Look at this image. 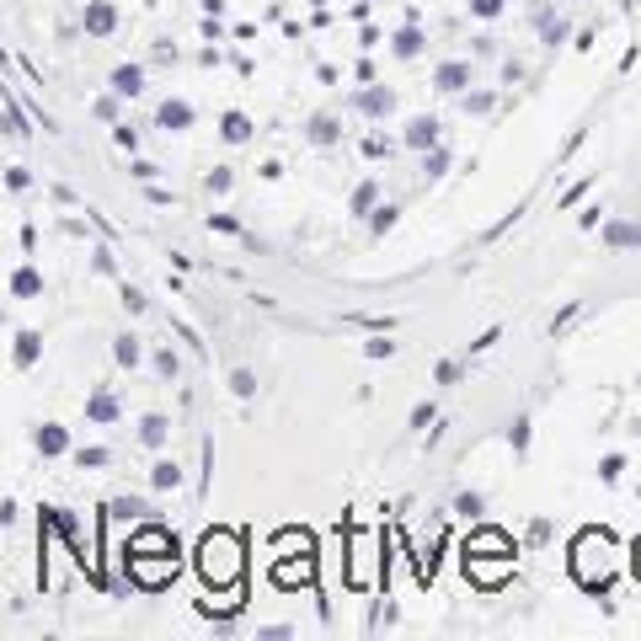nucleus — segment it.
I'll use <instances>...</instances> for the list:
<instances>
[{
	"label": "nucleus",
	"mask_w": 641,
	"mask_h": 641,
	"mask_svg": "<svg viewBox=\"0 0 641 641\" xmlns=\"http://www.w3.org/2000/svg\"><path fill=\"white\" fill-rule=\"evenodd\" d=\"M230 182H236V177H230V171H225V166H220V171H209V193H225V187H230Z\"/></svg>",
	"instance_id": "31"
},
{
	"label": "nucleus",
	"mask_w": 641,
	"mask_h": 641,
	"mask_svg": "<svg viewBox=\"0 0 641 641\" xmlns=\"http://www.w3.org/2000/svg\"><path fill=\"white\" fill-rule=\"evenodd\" d=\"M75 460H81L86 471H102V465H107V449H102V444H91V449H81Z\"/></svg>",
	"instance_id": "28"
},
{
	"label": "nucleus",
	"mask_w": 641,
	"mask_h": 641,
	"mask_svg": "<svg viewBox=\"0 0 641 641\" xmlns=\"http://www.w3.org/2000/svg\"><path fill=\"white\" fill-rule=\"evenodd\" d=\"M385 577V545L374 529H353L348 535V588H369Z\"/></svg>",
	"instance_id": "3"
},
{
	"label": "nucleus",
	"mask_w": 641,
	"mask_h": 641,
	"mask_svg": "<svg viewBox=\"0 0 641 641\" xmlns=\"http://www.w3.org/2000/svg\"><path fill=\"white\" fill-rule=\"evenodd\" d=\"M358 107H364L369 118H385L390 107H396V97H390L385 86H369V91H358Z\"/></svg>",
	"instance_id": "14"
},
{
	"label": "nucleus",
	"mask_w": 641,
	"mask_h": 641,
	"mask_svg": "<svg viewBox=\"0 0 641 641\" xmlns=\"http://www.w3.org/2000/svg\"><path fill=\"white\" fill-rule=\"evenodd\" d=\"M422 49V33H417V27H401V33H396V54H417Z\"/></svg>",
	"instance_id": "25"
},
{
	"label": "nucleus",
	"mask_w": 641,
	"mask_h": 641,
	"mask_svg": "<svg viewBox=\"0 0 641 641\" xmlns=\"http://www.w3.org/2000/svg\"><path fill=\"white\" fill-rule=\"evenodd\" d=\"M86 417H91V422H118V396H113V390H91Z\"/></svg>",
	"instance_id": "11"
},
{
	"label": "nucleus",
	"mask_w": 641,
	"mask_h": 641,
	"mask_svg": "<svg viewBox=\"0 0 641 641\" xmlns=\"http://www.w3.org/2000/svg\"><path fill=\"white\" fill-rule=\"evenodd\" d=\"M433 134H439V123H433V118H412V123H406V145H412V150H433Z\"/></svg>",
	"instance_id": "15"
},
{
	"label": "nucleus",
	"mask_w": 641,
	"mask_h": 641,
	"mask_svg": "<svg viewBox=\"0 0 641 641\" xmlns=\"http://www.w3.org/2000/svg\"><path fill=\"white\" fill-rule=\"evenodd\" d=\"M38 353H43V337H38V332H22V337H17V364H22V369H33V364H38Z\"/></svg>",
	"instance_id": "19"
},
{
	"label": "nucleus",
	"mask_w": 641,
	"mask_h": 641,
	"mask_svg": "<svg viewBox=\"0 0 641 641\" xmlns=\"http://www.w3.org/2000/svg\"><path fill=\"white\" fill-rule=\"evenodd\" d=\"M33 444H38V455H49V460H59L70 449V433H65V422H43V428L33 433Z\"/></svg>",
	"instance_id": "7"
},
{
	"label": "nucleus",
	"mask_w": 641,
	"mask_h": 641,
	"mask_svg": "<svg viewBox=\"0 0 641 641\" xmlns=\"http://www.w3.org/2000/svg\"><path fill=\"white\" fill-rule=\"evenodd\" d=\"M177 369H182V364H177V353H171V348H161V353H155V374H161V380H171Z\"/></svg>",
	"instance_id": "27"
},
{
	"label": "nucleus",
	"mask_w": 641,
	"mask_h": 641,
	"mask_svg": "<svg viewBox=\"0 0 641 641\" xmlns=\"http://www.w3.org/2000/svg\"><path fill=\"white\" fill-rule=\"evenodd\" d=\"M220 134L230 139V145H246V139H252V118H246V113H225L220 118Z\"/></svg>",
	"instance_id": "16"
},
{
	"label": "nucleus",
	"mask_w": 641,
	"mask_h": 641,
	"mask_svg": "<svg viewBox=\"0 0 641 641\" xmlns=\"http://www.w3.org/2000/svg\"><path fill=\"white\" fill-rule=\"evenodd\" d=\"M374 193H380V187H374V182H364V187H358V193H353V209H358V214H364V209H369V203H374Z\"/></svg>",
	"instance_id": "30"
},
{
	"label": "nucleus",
	"mask_w": 641,
	"mask_h": 641,
	"mask_svg": "<svg viewBox=\"0 0 641 641\" xmlns=\"http://www.w3.org/2000/svg\"><path fill=\"white\" fill-rule=\"evenodd\" d=\"M139 439H145L150 449H161V444H166V417H161V412H150L145 422H139Z\"/></svg>",
	"instance_id": "21"
},
{
	"label": "nucleus",
	"mask_w": 641,
	"mask_h": 641,
	"mask_svg": "<svg viewBox=\"0 0 641 641\" xmlns=\"http://www.w3.org/2000/svg\"><path fill=\"white\" fill-rule=\"evenodd\" d=\"M11 294H17V300H33V294H43V273L22 262V268L11 273Z\"/></svg>",
	"instance_id": "13"
},
{
	"label": "nucleus",
	"mask_w": 641,
	"mask_h": 641,
	"mask_svg": "<svg viewBox=\"0 0 641 641\" xmlns=\"http://www.w3.org/2000/svg\"><path fill=\"white\" fill-rule=\"evenodd\" d=\"M572 577L588 593H604L620 577V540L609 535V529H583V535L572 540Z\"/></svg>",
	"instance_id": "1"
},
{
	"label": "nucleus",
	"mask_w": 641,
	"mask_h": 641,
	"mask_svg": "<svg viewBox=\"0 0 641 641\" xmlns=\"http://www.w3.org/2000/svg\"><path fill=\"white\" fill-rule=\"evenodd\" d=\"M113 91H118V97H139V91H145V70H139V65H118L113 70Z\"/></svg>",
	"instance_id": "12"
},
{
	"label": "nucleus",
	"mask_w": 641,
	"mask_h": 641,
	"mask_svg": "<svg viewBox=\"0 0 641 641\" xmlns=\"http://www.w3.org/2000/svg\"><path fill=\"white\" fill-rule=\"evenodd\" d=\"M177 567H182V561H177V551H171V556H155V561H145V556H129V577H134L139 588H166L171 577H177Z\"/></svg>",
	"instance_id": "4"
},
{
	"label": "nucleus",
	"mask_w": 641,
	"mask_h": 641,
	"mask_svg": "<svg viewBox=\"0 0 641 641\" xmlns=\"http://www.w3.org/2000/svg\"><path fill=\"white\" fill-rule=\"evenodd\" d=\"M113 27H118V11L107 6V0H91V6H86V33L91 38H107Z\"/></svg>",
	"instance_id": "9"
},
{
	"label": "nucleus",
	"mask_w": 641,
	"mask_h": 641,
	"mask_svg": "<svg viewBox=\"0 0 641 641\" xmlns=\"http://www.w3.org/2000/svg\"><path fill=\"white\" fill-rule=\"evenodd\" d=\"M476 6V17H497V11H503V0H471Z\"/></svg>",
	"instance_id": "33"
},
{
	"label": "nucleus",
	"mask_w": 641,
	"mask_h": 641,
	"mask_svg": "<svg viewBox=\"0 0 641 641\" xmlns=\"http://www.w3.org/2000/svg\"><path fill=\"white\" fill-rule=\"evenodd\" d=\"M150 487H161V492L182 487V471H177V465H171V460H161V465H155V471H150Z\"/></svg>",
	"instance_id": "23"
},
{
	"label": "nucleus",
	"mask_w": 641,
	"mask_h": 641,
	"mask_svg": "<svg viewBox=\"0 0 641 641\" xmlns=\"http://www.w3.org/2000/svg\"><path fill=\"white\" fill-rule=\"evenodd\" d=\"M273 556H310V529H284V535H273Z\"/></svg>",
	"instance_id": "10"
},
{
	"label": "nucleus",
	"mask_w": 641,
	"mask_h": 641,
	"mask_svg": "<svg viewBox=\"0 0 641 641\" xmlns=\"http://www.w3.org/2000/svg\"><path fill=\"white\" fill-rule=\"evenodd\" d=\"M636 577H641V545H636Z\"/></svg>",
	"instance_id": "35"
},
{
	"label": "nucleus",
	"mask_w": 641,
	"mask_h": 641,
	"mask_svg": "<svg viewBox=\"0 0 641 641\" xmlns=\"http://www.w3.org/2000/svg\"><path fill=\"white\" fill-rule=\"evenodd\" d=\"M337 118H326V113H316V118H310V139H316V145H337Z\"/></svg>",
	"instance_id": "22"
},
{
	"label": "nucleus",
	"mask_w": 641,
	"mask_h": 641,
	"mask_svg": "<svg viewBox=\"0 0 641 641\" xmlns=\"http://www.w3.org/2000/svg\"><path fill=\"white\" fill-rule=\"evenodd\" d=\"M97 118L113 123V118H118V102H113V97H102V102H97Z\"/></svg>",
	"instance_id": "34"
},
{
	"label": "nucleus",
	"mask_w": 641,
	"mask_h": 641,
	"mask_svg": "<svg viewBox=\"0 0 641 641\" xmlns=\"http://www.w3.org/2000/svg\"><path fill=\"white\" fill-rule=\"evenodd\" d=\"M230 390H236V396H252V390H257V374H252V369H236V374H230Z\"/></svg>",
	"instance_id": "26"
},
{
	"label": "nucleus",
	"mask_w": 641,
	"mask_h": 641,
	"mask_svg": "<svg viewBox=\"0 0 641 641\" xmlns=\"http://www.w3.org/2000/svg\"><path fill=\"white\" fill-rule=\"evenodd\" d=\"M310 572H316V567H310V556H273V588H305L310 583Z\"/></svg>",
	"instance_id": "6"
},
{
	"label": "nucleus",
	"mask_w": 641,
	"mask_h": 641,
	"mask_svg": "<svg viewBox=\"0 0 641 641\" xmlns=\"http://www.w3.org/2000/svg\"><path fill=\"white\" fill-rule=\"evenodd\" d=\"M6 187H11V193H27V187H33V177H27V166H11V171H6Z\"/></svg>",
	"instance_id": "29"
},
{
	"label": "nucleus",
	"mask_w": 641,
	"mask_h": 641,
	"mask_svg": "<svg viewBox=\"0 0 641 641\" xmlns=\"http://www.w3.org/2000/svg\"><path fill=\"white\" fill-rule=\"evenodd\" d=\"M113 358H118L123 369H139V337H134V332H123V337L113 342Z\"/></svg>",
	"instance_id": "20"
},
{
	"label": "nucleus",
	"mask_w": 641,
	"mask_h": 641,
	"mask_svg": "<svg viewBox=\"0 0 641 641\" xmlns=\"http://www.w3.org/2000/svg\"><path fill=\"white\" fill-rule=\"evenodd\" d=\"M193 561H198L203 588H241V572H246V540L236 535V529H209Z\"/></svg>",
	"instance_id": "2"
},
{
	"label": "nucleus",
	"mask_w": 641,
	"mask_h": 641,
	"mask_svg": "<svg viewBox=\"0 0 641 641\" xmlns=\"http://www.w3.org/2000/svg\"><path fill=\"white\" fill-rule=\"evenodd\" d=\"M465 81H471V70H465V65H444V70H439V86H444V91H460Z\"/></svg>",
	"instance_id": "24"
},
{
	"label": "nucleus",
	"mask_w": 641,
	"mask_h": 641,
	"mask_svg": "<svg viewBox=\"0 0 641 641\" xmlns=\"http://www.w3.org/2000/svg\"><path fill=\"white\" fill-rule=\"evenodd\" d=\"M465 551H503V556H513V545H508L503 529H476V540L465 545Z\"/></svg>",
	"instance_id": "17"
},
{
	"label": "nucleus",
	"mask_w": 641,
	"mask_h": 641,
	"mask_svg": "<svg viewBox=\"0 0 641 641\" xmlns=\"http://www.w3.org/2000/svg\"><path fill=\"white\" fill-rule=\"evenodd\" d=\"M214 230H225V236H241V225L236 220H230V214H214V220H209Z\"/></svg>",
	"instance_id": "32"
},
{
	"label": "nucleus",
	"mask_w": 641,
	"mask_h": 641,
	"mask_svg": "<svg viewBox=\"0 0 641 641\" xmlns=\"http://www.w3.org/2000/svg\"><path fill=\"white\" fill-rule=\"evenodd\" d=\"M193 107H187V102H161V107H155V123H161V129H171V134H182V129H193Z\"/></svg>",
	"instance_id": "8"
},
{
	"label": "nucleus",
	"mask_w": 641,
	"mask_h": 641,
	"mask_svg": "<svg viewBox=\"0 0 641 641\" xmlns=\"http://www.w3.org/2000/svg\"><path fill=\"white\" fill-rule=\"evenodd\" d=\"M171 551H177V540H171L166 524H145V529H134V540H129V556H171Z\"/></svg>",
	"instance_id": "5"
},
{
	"label": "nucleus",
	"mask_w": 641,
	"mask_h": 641,
	"mask_svg": "<svg viewBox=\"0 0 641 641\" xmlns=\"http://www.w3.org/2000/svg\"><path fill=\"white\" fill-rule=\"evenodd\" d=\"M102 513H107V519H145V513H150V508H145V503H139V497H118V503H107Z\"/></svg>",
	"instance_id": "18"
}]
</instances>
